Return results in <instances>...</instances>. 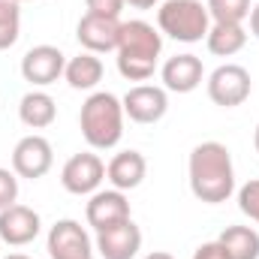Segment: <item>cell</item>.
<instances>
[{
  "label": "cell",
  "instance_id": "cell-19",
  "mask_svg": "<svg viewBox=\"0 0 259 259\" xmlns=\"http://www.w3.org/2000/svg\"><path fill=\"white\" fill-rule=\"evenodd\" d=\"M205 46L217 58H232L247 46V30L244 24H226V21H211V30L205 36Z\"/></svg>",
  "mask_w": 259,
  "mask_h": 259
},
{
  "label": "cell",
  "instance_id": "cell-31",
  "mask_svg": "<svg viewBox=\"0 0 259 259\" xmlns=\"http://www.w3.org/2000/svg\"><path fill=\"white\" fill-rule=\"evenodd\" d=\"M3 259H30V256H24V253H9V256H3Z\"/></svg>",
  "mask_w": 259,
  "mask_h": 259
},
{
  "label": "cell",
  "instance_id": "cell-1",
  "mask_svg": "<svg viewBox=\"0 0 259 259\" xmlns=\"http://www.w3.org/2000/svg\"><path fill=\"white\" fill-rule=\"evenodd\" d=\"M190 193L205 205H220L235 193V166L223 142H199L187 160Z\"/></svg>",
  "mask_w": 259,
  "mask_h": 259
},
{
  "label": "cell",
  "instance_id": "cell-16",
  "mask_svg": "<svg viewBox=\"0 0 259 259\" xmlns=\"http://www.w3.org/2000/svg\"><path fill=\"white\" fill-rule=\"evenodd\" d=\"M145 175H148V163H145V157L139 154V151H118L112 160H109V166H106V181L115 187V190H136L142 181H145Z\"/></svg>",
  "mask_w": 259,
  "mask_h": 259
},
{
  "label": "cell",
  "instance_id": "cell-9",
  "mask_svg": "<svg viewBox=\"0 0 259 259\" xmlns=\"http://www.w3.org/2000/svg\"><path fill=\"white\" fill-rule=\"evenodd\" d=\"M46 247H49L52 259H94V241H91L88 229L69 217L58 220L49 229Z\"/></svg>",
  "mask_w": 259,
  "mask_h": 259
},
{
  "label": "cell",
  "instance_id": "cell-12",
  "mask_svg": "<svg viewBox=\"0 0 259 259\" xmlns=\"http://www.w3.org/2000/svg\"><path fill=\"white\" fill-rule=\"evenodd\" d=\"M84 220L94 232H103L109 226H118L130 220V199L124 190H97L91 193L88 205H84Z\"/></svg>",
  "mask_w": 259,
  "mask_h": 259
},
{
  "label": "cell",
  "instance_id": "cell-6",
  "mask_svg": "<svg viewBox=\"0 0 259 259\" xmlns=\"http://www.w3.org/2000/svg\"><path fill=\"white\" fill-rule=\"evenodd\" d=\"M55 166V151H52V142L46 136H24L15 142L12 148V172L18 178H27V181H39L52 172Z\"/></svg>",
  "mask_w": 259,
  "mask_h": 259
},
{
  "label": "cell",
  "instance_id": "cell-33",
  "mask_svg": "<svg viewBox=\"0 0 259 259\" xmlns=\"http://www.w3.org/2000/svg\"><path fill=\"white\" fill-rule=\"evenodd\" d=\"M0 247H3V241H0ZM0 259H3V256H0Z\"/></svg>",
  "mask_w": 259,
  "mask_h": 259
},
{
  "label": "cell",
  "instance_id": "cell-23",
  "mask_svg": "<svg viewBox=\"0 0 259 259\" xmlns=\"http://www.w3.org/2000/svg\"><path fill=\"white\" fill-rule=\"evenodd\" d=\"M238 208L244 217L259 223V178H250L247 184L238 187Z\"/></svg>",
  "mask_w": 259,
  "mask_h": 259
},
{
  "label": "cell",
  "instance_id": "cell-17",
  "mask_svg": "<svg viewBox=\"0 0 259 259\" xmlns=\"http://www.w3.org/2000/svg\"><path fill=\"white\" fill-rule=\"evenodd\" d=\"M18 118H21L24 127L46 130V127L55 124L58 106H55V100H52L46 91H27V94L21 97V103H18Z\"/></svg>",
  "mask_w": 259,
  "mask_h": 259
},
{
  "label": "cell",
  "instance_id": "cell-22",
  "mask_svg": "<svg viewBox=\"0 0 259 259\" xmlns=\"http://www.w3.org/2000/svg\"><path fill=\"white\" fill-rule=\"evenodd\" d=\"M208 15L211 21H226V24H241L250 15V0H208Z\"/></svg>",
  "mask_w": 259,
  "mask_h": 259
},
{
  "label": "cell",
  "instance_id": "cell-26",
  "mask_svg": "<svg viewBox=\"0 0 259 259\" xmlns=\"http://www.w3.org/2000/svg\"><path fill=\"white\" fill-rule=\"evenodd\" d=\"M193 259H229V256H226V250L220 247V241H205V244L196 247Z\"/></svg>",
  "mask_w": 259,
  "mask_h": 259
},
{
  "label": "cell",
  "instance_id": "cell-29",
  "mask_svg": "<svg viewBox=\"0 0 259 259\" xmlns=\"http://www.w3.org/2000/svg\"><path fill=\"white\" fill-rule=\"evenodd\" d=\"M145 259H175L172 253H166V250H154V253H148Z\"/></svg>",
  "mask_w": 259,
  "mask_h": 259
},
{
  "label": "cell",
  "instance_id": "cell-4",
  "mask_svg": "<svg viewBox=\"0 0 259 259\" xmlns=\"http://www.w3.org/2000/svg\"><path fill=\"white\" fill-rule=\"evenodd\" d=\"M157 30L175 42H202L211 30V15L202 0H163L157 6Z\"/></svg>",
  "mask_w": 259,
  "mask_h": 259
},
{
  "label": "cell",
  "instance_id": "cell-13",
  "mask_svg": "<svg viewBox=\"0 0 259 259\" xmlns=\"http://www.w3.org/2000/svg\"><path fill=\"white\" fill-rule=\"evenodd\" d=\"M42 229V220L33 208L27 205H9L0 211V241L9 244V247H24L30 244Z\"/></svg>",
  "mask_w": 259,
  "mask_h": 259
},
{
  "label": "cell",
  "instance_id": "cell-15",
  "mask_svg": "<svg viewBox=\"0 0 259 259\" xmlns=\"http://www.w3.org/2000/svg\"><path fill=\"white\" fill-rule=\"evenodd\" d=\"M202 78H205V66L190 52L175 55V58H169L166 64L160 66V81L172 94H193L196 88L202 84Z\"/></svg>",
  "mask_w": 259,
  "mask_h": 259
},
{
  "label": "cell",
  "instance_id": "cell-3",
  "mask_svg": "<svg viewBox=\"0 0 259 259\" xmlns=\"http://www.w3.org/2000/svg\"><path fill=\"white\" fill-rule=\"evenodd\" d=\"M78 130L94 151H112L124 136V106L115 94L97 91L81 103Z\"/></svg>",
  "mask_w": 259,
  "mask_h": 259
},
{
  "label": "cell",
  "instance_id": "cell-27",
  "mask_svg": "<svg viewBox=\"0 0 259 259\" xmlns=\"http://www.w3.org/2000/svg\"><path fill=\"white\" fill-rule=\"evenodd\" d=\"M127 6H133V9H154V6H160L163 0H124Z\"/></svg>",
  "mask_w": 259,
  "mask_h": 259
},
{
  "label": "cell",
  "instance_id": "cell-18",
  "mask_svg": "<svg viewBox=\"0 0 259 259\" xmlns=\"http://www.w3.org/2000/svg\"><path fill=\"white\" fill-rule=\"evenodd\" d=\"M64 78L72 91H94L103 81V61H100V55L81 52V55L69 58L66 69H64Z\"/></svg>",
  "mask_w": 259,
  "mask_h": 259
},
{
  "label": "cell",
  "instance_id": "cell-7",
  "mask_svg": "<svg viewBox=\"0 0 259 259\" xmlns=\"http://www.w3.org/2000/svg\"><path fill=\"white\" fill-rule=\"evenodd\" d=\"M103 181H106V163L94 151L72 154L64 163V169H61V184H64L66 193H72V196L97 193Z\"/></svg>",
  "mask_w": 259,
  "mask_h": 259
},
{
  "label": "cell",
  "instance_id": "cell-32",
  "mask_svg": "<svg viewBox=\"0 0 259 259\" xmlns=\"http://www.w3.org/2000/svg\"><path fill=\"white\" fill-rule=\"evenodd\" d=\"M18 3H36V0H18Z\"/></svg>",
  "mask_w": 259,
  "mask_h": 259
},
{
  "label": "cell",
  "instance_id": "cell-11",
  "mask_svg": "<svg viewBox=\"0 0 259 259\" xmlns=\"http://www.w3.org/2000/svg\"><path fill=\"white\" fill-rule=\"evenodd\" d=\"M64 69H66V55L58 46H33L21 58V75L33 88L55 84L58 78H64Z\"/></svg>",
  "mask_w": 259,
  "mask_h": 259
},
{
  "label": "cell",
  "instance_id": "cell-10",
  "mask_svg": "<svg viewBox=\"0 0 259 259\" xmlns=\"http://www.w3.org/2000/svg\"><path fill=\"white\" fill-rule=\"evenodd\" d=\"M118 36H121V18H112V15L84 12L78 18V24H75V39L91 55L115 52L118 49Z\"/></svg>",
  "mask_w": 259,
  "mask_h": 259
},
{
  "label": "cell",
  "instance_id": "cell-24",
  "mask_svg": "<svg viewBox=\"0 0 259 259\" xmlns=\"http://www.w3.org/2000/svg\"><path fill=\"white\" fill-rule=\"evenodd\" d=\"M18 199V175L12 169H0V211L15 205Z\"/></svg>",
  "mask_w": 259,
  "mask_h": 259
},
{
  "label": "cell",
  "instance_id": "cell-28",
  "mask_svg": "<svg viewBox=\"0 0 259 259\" xmlns=\"http://www.w3.org/2000/svg\"><path fill=\"white\" fill-rule=\"evenodd\" d=\"M247 18H250V33L259 39V3L256 6H250V15H247Z\"/></svg>",
  "mask_w": 259,
  "mask_h": 259
},
{
  "label": "cell",
  "instance_id": "cell-30",
  "mask_svg": "<svg viewBox=\"0 0 259 259\" xmlns=\"http://www.w3.org/2000/svg\"><path fill=\"white\" fill-rule=\"evenodd\" d=\"M253 148H256V154H259V124H256V130H253Z\"/></svg>",
  "mask_w": 259,
  "mask_h": 259
},
{
  "label": "cell",
  "instance_id": "cell-21",
  "mask_svg": "<svg viewBox=\"0 0 259 259\" xmlns=\"http://www.w3.org/2000/svg\"><path fill=\"white\" fill-rule=\"evenodd\" d=\"M21 36V3L0 0V52L12 49Z\"/></svg>",
  "mask_w": 259,
  "mask_h": 259
},
{
  "label": "cell",
  "instance_id": "cell-2",
  "mask_svg": "<svg viewBox=\"0 0 259 259\" xmlns=\"http://www.w3.org/2000/svg\"><path fill=\"white\" fill-rule=\"evenodd\" d=\"M115 52H118V72L127 81H148L160 64L163 33L142 18L121 21V36Z\"/></svg>",
  "mask_w": 259,
  "mask_h": 259
},
{
  "label": "cell",
  "instance_id": "cell-5",
  "mask_svg": "<svg viewBox=\"0 0 259 259\" xmlns=\"http://www.w3.org/2000/svg\"><path fill=\"white\" fill-rule=\"evenodd\" d=\"M205 88H208V100H211L214 106H220V109H235V106L247 103L253 81H250V72L241 64H223L208 75Z\"/></svg>",
  "mask_w": 259,
  "mask_h": 259
},
{
  "label": "cell",
  "instance_id": "cell-20",
  "mask_svg": "<svg viewBox=\"0 0 259 259\" xmlns=\"http://www.w3.org/2000/svg\"><path fill=\"white\" fill-rule=\"evenodd\" d=\"M217 241L229 259H259V232L253 226H226Z\"/></svg>",
  "mask_w": 259,
  "mask_h": 259
},
{
  "label": "cell",
  "instance_id": "cell-25",
  "mask_svg": "<svg viewBox=\"0 0 259 259\" xmlns=\"http://www.w3.org/2000/svg\"><path fill=\"white\" fill-rule=\"evenodd\" d=\"M88 12H97V15H112V18H121L124 12V0H84Z\"/></svg>",
  "mask_w": 259,
  "mask_h": 259
},
{
  "label": "cell",
  "instance_id": "cell-8",
  "mask_svg": "<svg viewBox=\"0 0 259 259\" xmlns=\"http://www.w3.org/2000/svg\"><path fill=\"white\" fill-rule=\"evenodd\" d=\"M121 106L133 124H157L169 112V91L157 84H133L121 97Z\"/></svg>",
  "mask_w": 259,
  "mask_h": 259
},
{
  "label": "cell",
  "instance_id": "cell-14",
  "mask_svg": "<svg viewBox=\"0 0 259 259\" xmlns=\"http://www.w3.org/2000/svg\"><path fill=\"white\" fill-rule=\"evenodd\" d=\"M94 250L103 259H133L142 250V229L133 223V217L118 226H109V229L97 232Z\"/></svg>",
  "mask_w": 259,
  "mask_h": 259
}]
</instances>
